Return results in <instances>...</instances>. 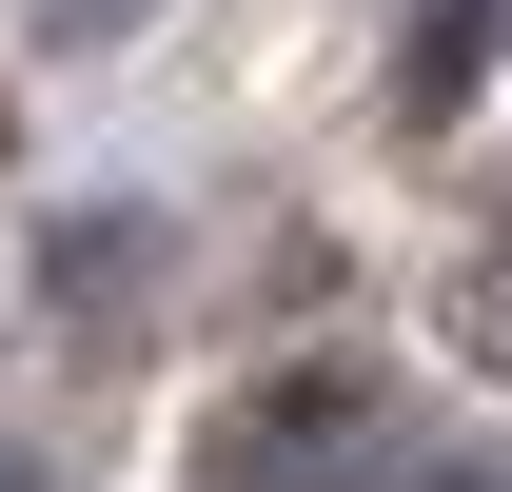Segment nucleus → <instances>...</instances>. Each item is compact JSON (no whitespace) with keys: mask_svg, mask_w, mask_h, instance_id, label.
<instances>
[{"mask_svg":"<svg viewBox=\"0 0 512 492\" xmlns=\"http://www.w3.org/2000/svg\"><path fill=\"white\" fill-rule=\"evenodd\" d=\"M217 492H394V433L355 374H276L217 414Z\"/></svg>","mask_w":512,"mask_h":492,"instance_id":"f257e3e1","label":"nucleus"}]
</instances>
